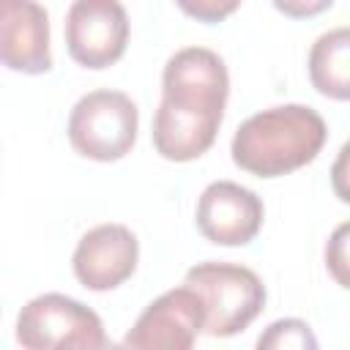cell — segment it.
Instances as JSON below:
<instances>
[{
	"label": "cell",
	"instance_id": "obj_16",
	"mask_svg": "<svg viewBox=\"0 0 350 350\" xmlns=\"http://www.w3.org/2000/svg\"><path fill=\"white\" fill-rule=\"evenodd\" d=\"M271 3L287 19H312L334 5V0H271Z\"/></svg>",
	"mask_w": 350,
	"mask_h": 350
},
{
	"label": "cell",
	"instance_id": "obj_13",
	"mask_svg": "<svg viewBox=\"0 0 350 350\" xmlns=\"http://www.w3.org/2000/svg\"><path fill=\"white\" fill-rule=\"evenodd\" d=\"M260 350H314L317 339L309 328L306 320L298 317H282L276 323H271L260 339H257Z\"/></svg>",
	"mask_w": 350,
	"mask_h": 350
},
{
	"label": "cell",
	"instance_id": "obj_4",
	"mask_svg": "<svg viewBox=\"0 0 350 350\" xmlns=\"http://www.w3.org/2000/svg\"><path fill=\"white\" fill-rule=\"evenodd\" d=\"M16 342L25 350H101L109 345L101 317L63 293L36 295L19 309Z\"/></svg>",
	"mask_w": 350,
	"mask_h": 350
},
{
	"label": "cell",
	"instance_id": "obj_8",
	"mask_svg": "<svg viewBox=\"0 0 350 350\" xmlns=\"http://www.w3.org/2000/svg\"><path fill=\"white\" fill-rule=\"evenodd\" d=\"M265 208L262 200L235 183V180H213L202 189L194 211L197 230L205 241L216 246H246L262 230Z\"/></svg>",
	"mask_w": 350,
	"mask_h": 350
},
{
	"label": "cell",
	"instance_id": "obj_11",
	"mask_svg": "<svg viewBox=\"0 0 350 350\" xmlns=\"http://www.w3.org/2000/svg\"><path fill=\"white\" fill-rule=\"evenodd\" d=\"M221 120H224V115L183 109V107H175L161 98V104L153 115V131H150L153 148L167 161H178V164L194 161L211 150Z\"/></svg>",
	"mask_w": 350,
	"mask_h": 350
},
{
	"label": "cell",
	"instance_id": "obj_14",
	"mask_svg": "<svg viewBox=\"0 0 350 350\" xmlns=\"http://www.w3.org/2000/svg\"><path fill=\"white\" fill-rule=\"evenodd\" d=\"M175 5L202 25H216L232 16L241 8V0H175Z\"/></svg>",
	"mask_w": 350,
	"mask_h": 350
},
{
	"label": "cell",
	"instance_id": "obj_9",
	"mask_svg": "<svg viewBox=\"0 0 350 350\" xmlns=\"http://www.w3.org/2000/svg\"><path fill=\"white\" fill-rule=\"evenodd\" d=\"M139 262V241L126 224H98L88 230L71 254V268L85 290L107 293L134 276Z\"/></svg>",
	"mask_w": 350,
	"mask_h": 350
},
{
	"label": "cell",
	"instance_id": "obj_6",
	"mask_svg": "<svg viewBox=\"0 0 350 350\" xmlns=\"http://www.w3.org/2000/svg\"><path fill=\"white\" fill-rule=\"evenodd\" d=\"M205 325V304L189 284L172 287L153 298L123 336L134 350H189Z\"/></svg>",
	"mask_w": 350,
	"mask_h": 350
},
{
	"label": "cell",
	"instance_id": "obj_7",
	"mask_svg": "<svg viewBox=\"0 0 350 350\" xmlns=\"http://www.w3.org/2000/svg\"><path fill=\"white\" fill-rule=\"evenodd\" d=\"M230 96V74L224 60L205 46H183L164 63L161 71V98L194 109L224 115Z\"/></svg>",
	"mask_w": 350,
	"mask_h": 350
},
{
	"label": "cell",
	"instance_id": "obj_3",
	"mask_svg": "<svg viewBox=\"0 0 350 350\" xmlns=\"http://www.w3.org/2000/svg\"><path fill=\"white\" fill-rule=\"evenodd\" d=\"M139 131V109L123 90H90L68 115V142L90 161H120L131 153Z\"/></svg>",
	"mask_w": 350,
	"mask_h": 350
},
{
	"label": "cell",
	"instance_id": "obj_10",
	"mask_svg": "<svg viewBox=\"0 0 350 350\" xmlns=\"http://www.w3.org/2000/svg\"><path fill=\"white\" fill-rule=\"evenodd\" d=\"M0 66L30 77L52 68L49 14L38 0H0Z\"/></svg>",
	"mask_w": 350,
	"mask_h": 350
},
{
	"label": "cell",
	"instance_id": "obj_15",
	"mask_svg": "<svg viewBox=\"0 0 350 350\" xmlns=\"http://www.w3.org/2000/svg\"><path fill=\"white\" fill-rule=\"evenodd\" d=\"M347 224H339L325 246V265L339 287H347Z\"/></svg>",
	"mask_w": 350,
	"mask_h": 350
},
{
	"label": "cell",
	"instance_id": "obj_12",
	"mask_svg": "<svg viewBox=\"0 0 350 350\" xmlns=\"http://www.w3.org/2000/svg\"><path fill=\"white\" fill-rule=\"evenodd\" d=\"M309 82L312 88L334 101L350 98V30L334 27L323 33L309 49Z\"/></svg>",
	"mask_w": 350,
	"mask_h": 350
},
{
	"label": "cell",
	"instance_id": "obj_1",
	"mask_svg": "<svg viewBox=\"0 0 350 350\" xmlns=\"http://www.w3.org/2000/svg\"><path fill=\"white\" fill-rule=\"evenodd\" d=\"M328 139L323 115L306 104H279L249 115L232 134V161L257 178H282L317 159Z\"/></svg>",
	"mask_w": 350,
	"mask_h": 350
},
{
	"label": "cell",
	"instance_id": "obj_5",
	"mask_svg": "<svg viewBox=\"0 0 350 350\" xmlns=\"http://www.w3.org/2000/svg\"><path fill=\"white\" fill-rule=\"evenodd\" d=\"M63 33L71 60L101 71L115 66L129 46V14L120 0H74Z\"/></svg>",
	"mask_w": 350,
	"mask_h": 350
},
{
	"label": "cell",
	"instance_id": "obj_2",
	"mask_svg": "<svg viewBox=\"0 0 350 350\" xmlns=\"http://www.w3.org/2000/svg\"><path fill=\"white\" fill-rule=\"evenodd\" d=\"M183 284L197 290V295L205 304L202 334L219 339L235 336L243 328H249L268 298L262 279L252 268L235 262H197L186 271Z\"/></svg>",
	"mask_w": 350,
	"mask_h": 350
}]
</instances>
